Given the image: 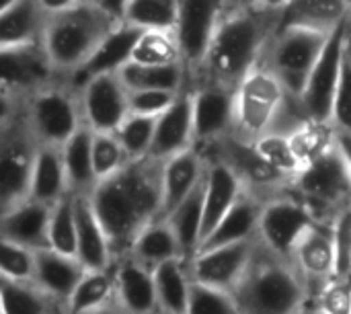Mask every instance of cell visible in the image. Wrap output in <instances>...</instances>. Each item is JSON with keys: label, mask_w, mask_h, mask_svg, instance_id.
Listing matches in <instances>:
<instances>
[{"label": "cell", "mask_w": 351, "mask_h": 314, "mask_svg": "<svg viewBox=\"0 0 351 314\" xmlns=\"http://www.w3.org/2000/svg\"><path fill=\"white\" fill-rule=\"evenodd\" d=\"M195 146L193 125V86H183L175 103L158 117L150 156L167 160Z\"/></svg>", "instance_id": "cell-19"}, {"label": "cell", "mask_w": 351, "mask_h": 314, "mask_svg": "<svg viewBox=\"0 0 351 314\" xmlns=\"http://www.w3.org/2000/svg\"><path fill=\"white\" fill-rule=\"evenodd\" d=\"M103 10H107L111 16H115L117 21H123L125 19V10H128V4L130 0H95Z\"/></svg>", "instance_id": "cell-51"}, {"label": "cell", "mask_w": 351, "mask_h": 314, "mask_svg": "<svg viewBox=\"0 0 351 314\" xmlns=\"http://www.w3.org/2000/svg\"><path fill=\"white\" fill-rule=\"evenodd\" d=\"M140 33H142L140 27L121 21L105 37V41L99 45V49L90 56V60L86 64H82L78 70H74L72 74H68L70 84L80 90L88 78L103 74V72H117L125 62L132 60V51H134V45H136Z\"/></svg>", "instance_id": "cell-24"}, {"label": "cell", "mask_w": 351, "mask_h": 314, "mask_svg": "<svg viewBox=\"0 0 351 314\" xmlns=\"http://www.w3.org/2000/svg\"><path fill=\"white\" fill-rule=\"evenodd\" d=\"M160 314H165V313H160Z\"/></svg>", "instance_id": "cell-59"}, {"label": "cell", "mask_w": 351, "mask_h": 314, "mask_svg": "<svg viewBox=\"0 0 351 314\" xmlns=\"http://www.w3.org/2000/svg\"><path fill=\"white\" fill-rule=\"evenodd\" d=\"M84 314H128V313L117 304V300H113V302H109L107 306H101V309H97V311H90V313H84Z\"/></svg>", "instance_id": "cell-53"}, {"label": "cell", "mask_w": 351, "mask_h": 314, "mask_svg": "<svg viewBox=\"0 0 351 314\" xmlns=\"http://www.w3.org/2000/svg\"><path fill=\"white\" fill-rule=\"evenodd\" d=\"M290 142L304 169L337 144V125L333 121L308 119L294 134H290Z\"/></svg>", "instance_id": "cell-39"}, {"label": "cell", "mask_w": 351, "mask_h": 314, "mask_svg": "<svg viewBox=\"0 0 351 314\" xmlns=\"http://www.w3.org/2000/svg\"><path fill=\"white\" fill-rule=\"evenodd\" d=\"M228 0H179L175 33L181 43L187 84L191 86L210 49L216 27L226 12Z\"/></svg>", "instance_id": "cell-11"}, {"label": "cell", "mask_w": 351, "mask_h": 314, "mask_svg": "<svg viewBox=\"0 0 351 314\" xmlns=\"http://www.w3.org/2000/svg\"><path fill=\"white\" fill-rule=\"evenodd\" d=\"M261 0H228V8H251L257 6Z\"/></svg>", "instance_id": "cell-54"}, {"label": "cell", "mask_w": 351, "mask_h": 314, "mask_svg": "<svg viewBox=\"0 0 351 314\" xmlns=\"http://www.w3.org/2000/svg\"><path fill=\"white\" fill-rule=\"evenodd\" d=\"M263 208H265V200L245 189L241 197L234 202V206L228 210V214L214 228V232L199 245V251L243 243L259 237V222H261Z\"/></svg>", "instance_id": "cell-25"}, {"label": "cell", "mask_w": 351, "mask_h": 314, "mask_svg": "<svg viewBox=\"0 0 351 314\" xmlns=\"http://www.w3.org/2000/svg\"><path fill=\"white\" fill-rule=\"evenodd\" d=\"M35 249L25 245L2 241L0 249V276L16 282H33L35 280Z\"/></svg>", "instance_id": "cell-46"}, {"label": "cell", "mask_w": 351, "mask_h": 314, "mask_svg": "<svg viewBox=\"0 0 351 314\" xmlns=\"http://www.w3.org/2000/svg\"><path fill=\"white\" fill-rule=\"evenodd\" d=\"M288 193L302 202L319 222L333 224L351 208V171L335 144L329 152L306 165L288 185Z\"/></svg>", "instance_id": "cell-6"}, {"label": "cell", "mask_w": 351, "mask_h": 314, "mask_svg": "<svg viewBox=\"0 0 351 314\" xmlns=\"http://www.w3.org/2000/svg\"><path fill=\"white\" fill-rule=\"evenodd\" d=\"M132 62L140 64H183L181 43L175 29H142L134 51Z\"/></svg>", "instance_id": "cell-38"}, {"label": "cell", "mask_w": 351, "mask_h": 314, "mask_svg": "<svg viewBox=\"0 0 351 314\" xmlns=\"http://www.w3.org/2000/svg\"><path fill=\"white\" fill-rule=\"evenodd\" d=\"M82 119L93 132H115L130 115V90L119 72H103L80 88Z\"/></svg>", "instance_id": "cell-14"}, {"label": "cell", "mask_w": 351, "mask_h": 314, "mask_svg": "<svg viewBox=\"0 0 351 314\" xmlns=\"http://www.w3.org/2000/svg\"><path fill=\"white\" fill-rule=\"evenodd\" d=\"M2 314H64V306L35 282H16L0 276Z\"/></svg>", "instance_id": "cell-35"}, {"label": "cell", "mask_w": 351, "mask_h": 314, "mask_svg": "<svg viewBox=\"0 0 351 314\" xmlns=\"http://www.w3.org/2000/svg\"><path fill=\"white\" fill-rule=\"evenodd\" d=\"M66 193H70V185H68L62 148L39 144L33 173H31L29 197L53 206Z\"/></svg>", "instance_id": "cell-29"}, {"label": "cell", "mask_w": 351, "mask_h": 314, "mask_svg": "<svg viewBox=\"0 0 351 314\" xmlns=\"http://www.w3.org/2000/svg\"><path fill=\"white\" fill-rule=\"evenodd\" d=\"M195 146L214 142L234 130V88L220 84L193 86Z\"/></svg>", "instance_id": "cell-18"}, {"label": "cell", "mask_w": 351, "mask_h": 314, "mask_svg": "<svg viewBox=\"0 0 351 314\" xmlns=\"http://www.w3.org/2000/svg\"><path fill=\"white\" fill-rule=\"evenodd\" d=\"M154 284L160 313L187 314L193 284V278L189 274V259L177 257L158 265L154 269Z\"/></svg>", "instance_id": "cell-33"}, {"label": "cell", "mask_w": 351, "mask_h": 314, "mask_svg": "<svg viewBox=\"0 0 351 314\" xmlns=\"http://www.w3.org/2000/svg\"><path fill=\"white\" fill-rule=\"evenodd\" d=\"M39 142L27 117V99L2 97L0 123V212L29 197Z\"/></svg>", "instance_id": "cell-5"}, {"label": "cell", "mask_w": 351, "mask_h": 314, "mask_svg": "<svg viewBox=\"0 0 351 314\" xmlns=\"http://www.w3.org/2000/svg\"><path fill=\"white\" fill-rule=\"evenodd\" d=\"M257 239L259 237L208 251H197L195 257L189 259V274L193 282L232 292L253 259Z\"/></svg>", "instance_id": "cell-16"}, {"label": "cell", "mask_w": 351, "mask_h": 314, "mask_svg": "<svg viewBox=\"0 0 351 314\" xmlns=\"http://www.w3.org/2000/svg\"><path fill=\"white\" fill-rule=\"evenodd\" d=\"M348 19L346 0H290L280 12V29L302 27L333 33Z\"/></svg>", "instance_id": "cell-30"}, {"label": "cell", "mask_w": 351, "mask_h": 314, "mask_svg": "<svg viewBox=\"0 0 351 314\" xmlns=\"http://www.w3.org/2000/svg\"><path fill=\"white\" fill-rule=\"evenodd\" d=\"M243 191H245V187H243L241 179L234 175V171L230 167H226L220 160H208L202 243L214 232V228L228 214V210L234 206V202L241 197Z\"/></svg>", "instance_id": "cell-26"}, {"label": "cell", "mask_w": 351, "mask_h": 314, "mask_svg": "<svg viewBox=\"0 0 351 314\" xmlns=\"http://www.w3.org/2000/svg\"><path fill=\"white\" fill-rule=\"evenodd\" d=\"M88 269L76 255H64L53 249H39L35 253V284L43 288L62 306L72 296L74 288Z\"/></svg>", "instance_id": "cell-27"}, {"label": "cell", "mask_w": 351, "mask_h": 314, "mask_svg": "<svg viewBox=\"0 0 351 314\" xmlns=\"http://www.w3.org/2000/svg\"><path fill=\"white\" fill-rule=\"evenodd\" d=\"M76 257L88 271L109 269L115 263L109 237L88 195H76Z\"/></svg>", "instance_id": "cell-22"}, {"label": "cell", "mask_w": 351, "mask_h": 314, "mask_svg": "<svg viewBox=\"0 0 351 314\" xmlns=\"http://www.w3.org/2000/svg\"><path fill=\"white\" fill-rule=\"evenodd\" d=\"M204 195H206V177L167 218L179 239L185 259L195 257V253L199 251L202 226H204Z\"/></svg>", "instance_id": "cell-34"}, {"label": "cell", "mask_w": 351, "mask_h": 314, "mask_svg": "<svg viewBox=\"0 0 351 314\" xmlns=\"http://www.w3.org/2000/svg\"><path fill=\"white\" fill-rule=\"evenodd\" d=\"M337 146H339V150H341V154H343L351 171V132L337 128Z\"/></svg>", "instance_id": "cell-52"}, {"label": "cell", "mask_w": 351, "mask_h": 314, "mask_svg": "<svg viewBox=\"0 0 351 314\" xmlns=\"http://www.w3.org/2000/svg\"><path fill=\"white\" fill-rule=\"evenodd\" d=\"M290 0H261L259 4L265 6V8H274V10H282Z\"/></svg>", "instance_id": "cell-55"}, {"label": "cell", "mask_w": 351, "mask_h": 314, "mask_svg": "<svg viewBox=\"0 0 351 314\" xmlns=\"http://www.w3.org/2000/svg\"><path fill=\"white\" fill-rule=\"evenodd\" d=\"M58 76L43 43L0 49V95L27 99Z\"/></svg>", "instance_id": "cell-12"}, {"label": "cell", "mask_w": 351, "mask_h": 314, "mask_svg": "<svg viewBox=\"0 0 351 314\" xmlns=\"http://www.w3.org/2000/svg\"><path fill=\"white\" fill-rule=\"evenodd\" d=\"M325 314H351V278H333L311 300Z\"/></svg>", "instance_id": "cell-49"}, {"label": "cell", "mask_w": 351, "mask_h": 314, "mask_svg": "<svg viewBox=\"0 0 351 314\" xmlns=\"http://www.w3.org/2000/svg\"><path fill=\"white\" fill-rule=\"evenodd\" d=\"M288 90L276 72L261 60L234 88V134L255 142L267 134L282 109Z\"/></svg>", "instance_id": "cell-8"}, {"label": "cell", "mask_w": 351, "mask_h": 314, "mask_svg": "<svg viewBox=\"0 0 351 314\" xmlns=\"http://www.w3.org/2000/svg\"><path fill=\"white\" fill-rule=\"evenodd\" d=\"M93 162H95L97 183L113 177L130 162L125 148L121 146L115 132H95L93 134Z\"/></svg>", "instance_id": "cell-43"}, {"label": "cell", "mask_w": 351, "mask_h": 314, "mask_svg": "<svg viewBox=\"0 0 351 314\" xmlns=\"http://www.w3.org/2000/svg\"><path fill=\"white\" fill-rule=\"evenodd\" d=\"M343 39H346V23L339 25L329 35V41L321 58L317 60L308 76L306 88L302 93V103L308 115L317 121H333V107H335L339 74H341Z\"/></svg>", "instance_id": "cell-15"}, {"label": "cell", "mask_w": 351, "mask_h": 314, "mask_svg": "<svg viewBox=\"0 0 351 314\" xmlns=\"http://www.w3.org/2000/svg\"><path fill=\"white\" fill-rule=\"evenodd\" d=\"M206 169L208 162L195 148L179 152L162 162V202L158 220H167L169 214L199 185L206 177Z\"/></svg>", "instance_id": "cell-23"}, {"label": "cell", "mask_w": 351, "mask_h": 314, "mask_svg": "<svg viewBox=\"0 0 351 314\" xmlns=\"http://www.w3.org/2000/svg\"><path fill=\"white\" fill-rule=\"evenodd\" d=\"M333 123L339 130L351 132V19L346 21V39H343V56H341V74L339 86L333 107Z\"/></svg>", "instance_id": "cell-47"}, {"label": "cell", "mask_w": 351, "mask_h": 314, "mask_svg": "<svg viewBox=\"0 0 351 314\" xmlns=\"http://www.w3.org/2000/svg\"><path fill=\"white\" fill-rule=\"evenodd\" d=\"M39 6L43 8V12L49 16V14H58V12H64L76 4H80L82 0H37Z\"/></svg>", "instance_id": "cell-50"}, {"label": "cell", "mask_w": 351, "mask_h": 314, "mask_svg": "<svg viewBox=\"0 0 351 314\" xmlns=\"http://www.w3.org/2000/svg\"><path fill=\"white\" fill-rule=\"evenodd\" d=\"M292 261L304 276L311 300L335 278V234L333 224L317 222L298 241Z\"/></svg>", "instance_id": "cell-17"}, {"label": "cell", "mask_w": 351, "mask_h": 314, "mask_svg": "<svg viewBox=\"0 0 351 314\" xmlns=\"http://www.w3.org/2000/svg\"><path fill=\"white\" fill-rule=\"evenodd\" d=\"M119 76L128 90L138 88H165V90H181L187 86V72L183 64H140L125 62L119 70Z\"/></svg>", "instance_id": "cell-36"}, {"label": "cell", "mask_w": 351, "mask_h": 314, "mask_svg": "<svg viewBox=\"0 0 351 314\" xmlns=\"http://www.w3.org/2000/svg\"><path fill=\"white\" fill-rule=\"evenodd\" d=\"M296 314H325V313H323L315 302H311V300H308V302H306V304H304V306H302V309H300Z\"/></svg>", "instance_id": "cell-56"}, {"label": "cell", "mask_w": 351, "mask_h": 314, "mask_svg": "<svg viewBox=\"0 0 351 314\" xmlns=\"http://www.w3.org/2000/svg\"><path fill=\"white\" fill-rule=\"evenodd\" d=\"M47 14L37 0H16L0 8V49L43 41Z\"/></svg>", "instance_id": "cell-28"}, {"label": "cell", "mask_w": 351, "mask_h": 314, "mask_svg": "<svg viewBox=\"0 0 351 314\" xmlns=\"http://www.w3.org/2000/svg\"><path fill=\"white\" fill-rule=\"evenodd\" d=\"M162 162L152 156L130 160L119 173L97 183L88 195L109 237L115 259L128 255L138 232L158 218Z\"/></svg>", "instance_id": "cell-1"}, {"label": "cell", "mask_w": 351, "mask_h": 314, "mask_svg": "<svg viewBox=\"0 0 351 314\" xmlns=\"http://www.w3.org/2000/svg\"><path fill=\"white\" fill-rule=\"evenodd\" d=\"M346 6H348V16L351 19V0H346Z\"/></svg>", "instance_id": "cell-57"}, {"label": "cell", "mask_w": 351, "mask_h": 314, "mask_svg": "<svg viewBox=\"0 0 351 314\" xmlns=\"http://www.w3.org/2000/svg\"><path fill=\"white\" fill-rule=\"evenodd\" d=\"M350 255H351V239H350Z\"/></svg>", "instance_id": "cell-58"}, {"label": "cell", "mask_w": 351, "mask_h": 314, "mask_svg": "<svg viewBox=\"0 0 351 314\" xmlns=\"http://www.w3.org/2000/svg\"><path fill=\"white\" fill-rule=\"evenodd\" d=\"M128 255H132L138 263H142L144 267L154 271L165 261L183 257V251H181L179 239L173 230V226L169 224V220L156 218V220L148 222L138 232Z\"/></svg>", "instance_id": "cell-31"}, {"label": "cell", "mask_w": 351, "mask_h": 314, "mask_svg": "<svg viewBox=\"0 0 351 314\" xmlns=\"http://www.w3.org/2000/svg\"><path fill=\"white\" fill-rule=\"evenodd\" d=\"M280 12L261 4L251 8L226 6L191 86L220 84L237 88L247 72L263 60L269 41L280 29Z\"/></svg>", "instance_id": "cell-2"}, {"label": "cell", "mask_w": 351, "mask_h": 314, "mask_svg": "<svg viewBox=\"0 0 351 314\" xmlns=\"http://www.w3.org/2000/svg\"><path fill=\"white\" fill-rule=\"evenodd\" d=\"M115 300V267L86 271L72 296L64 304V314H84Z\"/></svg>", "instance_id": "cell-37"}, {"label": "cell", "mask_w": 351, "mask_h": 314, "mask_svg": "<svg viewBox=\"0 0 351 314\" xmlns=\"http://www.w3.org/2000/svg\"><path fill=\"white\" fill-rule=\"evenodd\" d=\"M27 117L39 144L62 148L84 123L80 90L70 84L66 74H58L27 97Z\"/></svg>", "instance_id": "cell-7"}, {"label": "cell", "mask_w": 351, "mask_h": 314, "mask_svg": "<svg viewBox=\"0 0 351 314\" xmlns=\"http://www.w3.org/2000/svg\"><path fill=\"white\" fill-rule=\"evenodd\" d=\"M93 130L82 123L78 132L62 146L66 175L70 191L76 195H90L97 187L95 162H93Z\"/></svg>", "instance_id": "cell-32"}, {"label": "cell", "mask_w": 351, "mask_h": 314, "mask_svg": "<svg viewBox=\"0 0 351 314\" xmlns=\"http://www.w3.org/2000/svg\"><path fill=\"white\" fill-rule=\"evenodd\" d=\"M115 300L128 314H160L154 271L132 255L115 259Z\"/></svg>", "instance_id": "cell-20"}, {"label": "cell", "mask_w": 351, "mask_h": 314, "mask_svg": "<svg viewBox=\"0 0 351 314\" xmlns=\"http://www.w3.org/2000/svg\"><path fill=\"white\" fill-rule=\"evenodd\" d=\"M255 148L257 152L274 167L278 169L280 173H284L288 179H294L300 171H302V165L292 148V142H290V136H284V134H276V132H267L263 136H259L255 142Z\"/></svg>", "instance_id": "cell-44"}, {"label": "cell", "mask_w": 351, "mask_h": 314, "mask_svg": "<svg viewBox=\"0 0 351 314\" xmlns=\"http://www.w3.org/2000/svg\"><path fill=\"white\" fill-rule=\"evenodd\" d=\"M187 314H241V309L232 292L193 282Z\"/></svg>", "instance_id": "cell-45"}, {"label": "cell", "mask_w": 351, "mask_h": 314, "mask_svg": "<svg viewBox=\"0 0 351 314\" xmlns=\"http://www.w3.org/2000/svg\"><path fill=\"white\" fill-rule=\"evenodd\" d=\"M181 90H165V88H138L130 90V113L160 117L179 97Z\"/></svg>", "instance_id": "cell-48"}, {"label": "cell", "mask_w": 351, "mask_h": 314, "mask_svg": "<svg viewBox=\"0 0 351 314\" xmlns=\"http://www.w3.org/2000/svg\"><path fill=\"white\" fill-rule=\"evenodd\" d=\"M319 220L313 216V212L286 191L265 202L259 222V239L274 253L292 259L298 241Z\"/></svg>", "instance_id": "cell-13"}, {"label": "cell", "mask_w": 351, "mask_h": 314, "mask_svg": "<svg viewBox=\"0 0 351 314\" xmlns=\"http://www.w3.org/2000/svg\"><path fill=\"white\" fill-rule=\"evenodd\" d=\"M241 314H296L311 292L304 276L288 257L274 253L257 239L253 259L232 290Z\"/></svg>", "instance_id": "cell-3"}, {"label": "cell", "mask_w": 351, "mask_h": 314, "mask_svg": "<svg viewBox=\"0 0 351 314\" xmlns=\"http://www.w3.org/2000/svg\"><path fill=\"white\" fill-rule=\"evenodd\" d=\"M204 160H220L226 167H230L234 171V175L241 179L243 187L255 195H259L261 200L269 202L282 193L288 191V185L292 179H288L284 173H280L278 169H274L255 148L253 142L237 136L234 132L202 144V146H193Z\"/></svg>", "instance_id": "cell-9"}, {"label": "cell", "mask_w": 351, "mask_h": 314, "mask_svg": "<svg viewBox=\"0 0 351 314\" xmlns=\"http://www.w3.org/2000/svg\"><path fill=\"white\" fill-rule=\"evenodd\" d=\"M156 121L158 117L150 115H140V113H130L121 125L115 130L121 146L125 148V154L130 160H140L150 156V148L154 142V132H156Z\"/></svg>", "instance_id": "cell-42"}, {"label": "cell", "mask_w": 351, "mask_h": 314, "mask_svg": "<svg viewBox=\"0 0 351 314\" xmlns=\"http://www.w3.org/2000/svg\"><path fill=\"white\" fill-rule=\"evenodd\" d=\"M119 23L95 0H82L64 12L47 16L41 43L56 72L68 76L90 60Z\"/></svg>", "instance_id": "cell-4"}, {"label": "cell", "mask_w": 351, "mask_h": 314, "mask_svg": "<svg viewBox=\"0 0 351 314\" xmlns=\"http://www.w3.org/2000/svg\"><path fill=\"white\" fill-rule=\"evenodd\" d=\"M76 193H66L58 204H53L51 218H49V230H47V243L49 249L64 253V255H76V210H74Z\"/></svg>", "instance_id": "cell-40"}, {"label": "cell", "mask_w": 351, "mask_h": 314, "mask_svg": "<svg viewBox=\"0 0 351 314\" xmlns=\"http://www.w3.org/2000/svg\"><path fill=\"white\" fill-rule=\"evenodd\" d=\"M51 210L53 206L31 200V197L4 210L0 218L2 241H12L35 251L49 249L47 230H49Z\"/></svg>", "instance_id": "cell-21"}, {"label": "cell", "mask_w": 351, "mask_h": 314, "mask_svg": "<svg viewBox=\"0 0 351 314\" xmlns=\"http://www.w3.org/2000/svg\"><path fill=\"white\" fill-rule=\"evenodd\" d=\"M179 0H130L125 23L140 29H175Z\"/></svg>", "instance_id": "cell-41"}, {"label": "cell", "mask_w": 351, "mask_h": 314, "mask_svg": "<svg viewBox=\"0 0 351 314\" xmlns=\"http://www.w3.org/2000/svg\"><path fill=\"white\" fill-rule=\"evenodd\" d=\"M329 35L302 27L278 29L265 49L263 62L276 72L288 93L302 97L308 76L325 49Z\"/></svg>", "instance_id": "cell-10"}]
</instances>
